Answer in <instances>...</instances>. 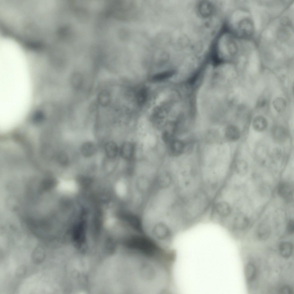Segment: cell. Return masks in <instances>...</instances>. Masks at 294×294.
<instances>
[{"mask_svg":"<svg viewBox=\"0 0 294 294\" xmlns=\"http://www.w3.org/2000/svg\"><path fill=\"white\" fill-rule=\"evenodd\" d=\"M278 192L279 196L285 201H291L293 196V185L288 182H282L278 185Z\"/></svg>","mask_w":294,"mask_h":294,"instance_id":"7a4b0ae2","label":"cell"},{"mask_svg":"<svg viewBox=\"0 0 294 294\" xmlns=\"http://www.w3.org/2000/svg\"><path fill=\"white\" fill-rule=\"evenodd\" d=\"M234 228L239 230H243L247 228L249 224L248 217L245 214L239 213L235 215L233 220Z\"/></svg>","mask_w":294,"mask_h":294,"instance_id":"277c9868","label":"cell"},{"mask_svg":"<svg viewBox=\"0 0 294 294\" xmlns=\"http://www.w3.org/2000/svg\"><path fill=\"white\" fill-rule=\"evenodd\" d=\"M236 168L237 172L240 175H244L247 172V164L246 162L244 160H240L238 161L236 165Z\"/></svg>","mask_w":294,"mask_h":294,"instance_id":"e0dca14e","label":"cell"},{"mask_svg":"<svg viewBox=\"0 0 294 294\" xmlns=\"http://www.w3.org/2000/svg\"><path fill=\"white\" fill-rule=\"evenodd\" d=\"M275 109L278 112H281L285 110L286 106V102L285 100L282 97H278L275 98L273 103Z\"/></svg>","mask_w":294,"mask_h":294,"instance_id":"2e32d148","label":"cell"},{"mask_svg":"<svg viewBox=\"0 0 294 294\" xmlns=\"http://www.w3.org/2000/svg\"><path fill=\"white\" fill-rule=\"evenodd\" d=\"M45 252L43 248L39 246L34 250L32 255L34 262L36 263H40L42 261L45 257Z\"/></svg>","mask_w":294,"mask_h":294,"instance_id":"5bb4252c","label":"cell"},{"mask_svg":"<svg viewBox=\"0 0 294 294\" xmlns=\"http://www.w3.org/2000/svg\"><path fill=\"white\" fill-rule=\"evenodd\" d=\"M245 278L247 281L253 280L256 274V269L254 265L252 263H248L245 267Z\"/></svg>","mask_w":294,"mask_h":294,"instance_id":"4fadbf2b","label":"cell"},{"mask_svg":"<svg viewBox=\"0 0 294 294\" xmlns=\"http://www.w3.org/2000/svg\"><path fill=\"white\" fill-rule=\"evenodd\" d=\"M105 151L108 158L113 159L117 155L119 148L117 144L113 141L107 142L105 145Z\"/></svg>","mask_w":294,"mask_h":294,"instance_id":"ba28073f","label":"cell"},{"mask_svg":"<svg viewBox=\"0 0 294 294\" xmlns=\"http://www.w3.org/2000/svg\"><path fill=\"white\" fill-rule=\"evenodd\" d=\"M275 220L276 223L282 224L285 223L286 218V214L282 209L277 210L275 214Z\"/></svg>","mask_w":294,"mask_h":294,"instance_id":"ffe728a7","label":"cell"},{"mask_svg":"<svg viewBox=\"0 0 294 294\" xmlns=\"http://www.w3.org/2000/svg\"><path fill=\"white\" fill-rule=\"evenodd\" d=\"M273 135L277 140L282 141L284 140L286 136L285 130L281 127H276L274 130Z\"/></svg>","mask_w":294,"mask_h":294,"instance_id":"d6986e66","label":"cell"},{"mask_svg":"<svg viewBox=\"0 0 294 294\" xmlns=\"http://www.w3.org/2000/svg\"><path fill=\"white\" fill-rule=\"evenodd\" d=\"M134 146L132 143L129 142L124 143L120 148V154L125 159L130 160L134 155Z\"/></svg>","mask_w":294,"mask_h":294,"instance_id":"8992f818","label":"cell"},{"mask_svg":"<svg viewBox=\"0 0 294 294\" xmlns=\"http://www.w3.org/2000/svg\"><path fill=\"white\" fill-rule=\"evenodd\" d=\"M71 80L72 85L74 88L78 89L81 87L83 82V78L80 73H74L72 75Z\"/></svg>","mask_w":294,"mask_h":294,"instance_id":"9a60e30c","label":"cell"},{"mask_svg":"<svg viewBox=\"0 0 294 294\" xmlns=\"http://www.w3.org/2000/svg\"><path fill=\"white\" fill-rule=\"evenodd\" d=\"M212 197L201 189L181 198L178 213L182 227L192 225L209 213Z\"/></svg>","mask_w":294,"mask_h":294,"instance_id":"6da1fadb","label":"cell"},{"mask_svg":"<svg viewBox=\"0 0 294 294\" xmlns=\"http://www.w3.org/2000/svg\"><path fill=\"white\" fill-rule=\"evenodd\" d=\"M265 102V100L264 99L262 98L258 101L257 105L259 107H262L264 106Z\"/></svg>","mask_w":294,"mask_h":294,"instance_id":"cb8c5ba5","label":"cell"},{"mask_svg":"<svg viewBox=\"0 0 294 294\" xmlns=\"http://www.w3.org/2000/svg\"><path fill=\"white\" fill-rule=\"evenodd\" d=\"M225 135L228 140L234 142L238 140L240 138V132L237 127L231 125L229 126L226 128L225 130Z\"/></svg>","mask_w":294,"mask_h":294,"instance_id":"9c48e42d","label":"cell"},{"mask_svg":"<svg viewBox=\"0 0 294 294\" xmlns=\"http://www.w3.org/2000/svg\"><path fill=\"white\" fill-rule=\"evenodd\" d=\"M96 148L95 144L90 142H86L82 145L80 152L82 155L86 158L93 156L96 152Z\"/></svg>","mask_w":294,"mask_h":294,"instance_id":"52a82bcc","label":"cell"},{"mask_svg":"<svg viewBox=\"0 0 294 294\" xmlns=\"http://www.w3.org/2000/svg\"><path fill=\"white\" fill-rule=\"evenodd\" d=\"M168 144L169 152L173 156H179L184 152L185 145L180 140L173 139Z\"/></svg>","mask_w":294,"mask_h":294,"instance_id":"3957f363","label":"cell"},{"mask_svg":"<svg viewBox=\"0 0 294 294\" xmlns=\"http://www.w3.org/2000/svg\"><path fill=\"white\" fill-rule=\"evenodd\" d=\"M173 74L172 71H166L158 73L154 75L152 79L154 81H161L168 79Z\"/></svg>","mask_w":294,"mask_h":294,"instance_id":"ac0fdd59","label":"cell"},{"mask_svg":"<svg viewBox=\"0 0 294 294\" xmlns=\"http://www.w3.org/2000/svg\"><path fill=\"white\" fill-rule=\"evenodd\" d=\"M147 91L146 89L143 88L140 90L137 94L138 102L140 104H143L146 100L147 97Z\"/></svg>","mask_w":294,"mask_h":294,"instance_id":"44dd1931","label":"cell"},{"mask_svg":"<svg viewBox=\"0 0 294 294\" xmlns=\"http://www.w3.org/2000/svg\"><path fill=\"white\" fill-rule=\"evenodd\" d=\"M281 292L282 293L284 294H290L292 292L291 288L287 286H284L281 289Z\"/></svg>","mask_w":294,"mask_h":294,"instance_id":"603a6c76","label":"cell"},{"mask_svg":"<svg viewBox=\"0 0 294 294\" xmlns=\"http://www.w3.org/2000/svg\"><path fill=\"white\" fill-rule=\"evenodd\" d=\"M287 231L289 234H292L293 233L294 229V223L293 219H290L287 223L286 227Z\"/></svg>","mask_w":294,"mask_h":294,"instance_id":"7402d4cb","label":"cell"},{"mask_svg":"<svg viewBox=\"0 0 294 294\" xmlns=\"http://www.w3.org/2000/svg\"><path fill=\"white\" fill-rule=\"evenodd\" d=\"M111 96L108 91L104 90L99 93L97 98L98 103L103 107L107 106L110 102Z\"/></svg>","mask_w":294,"mask_h":294,"instance_id":"7c38bea8","label":"cell"},{"mask_svg":"<svg viewBox=\"0 0 294 294\" xmlns=\"http://www.w3.org/2000/svg\"><path fill=\"white\" fill-rule=\"evenodd\" d=\"M279 251L281 255L285 258L290 257L292 254L293 250L292 244L289 242H284L280 245Z\"/></svg>","mask_w":294,"mask_h":294,"instance_id":"8fae6325","label":"cell"},{"mask_svg":"<svg viewBox=\"0 0 294 294\" xmlns=\"http://www.w3.org/2000/svg\"><path fill=\"white\" fill-rule=\"evenodd\" d=\"M271 227L270 225L263 221L258 225L256 230V235L258 239L264 241L268 239L270 235Z\"/></svg>","mask_w":294,"mask_h":294,"instance_id":"5b68a950","label":"cell"},{"mask_svg":"<svg viewBox=\"0 0 294 294\" xmlns=\"http://www.w3.org/2000/svg\"><path fill=\"white\" fill-rule=\"evenodd\" d=\"M252 125L253 127L255 130L261 132L266 129L268 123L264 117L259 115L254 118Z\"/></svg>","mask_w":294,"mask_h":294,"instance_id":"30bf717a","label":"cell"}]
</instances>
